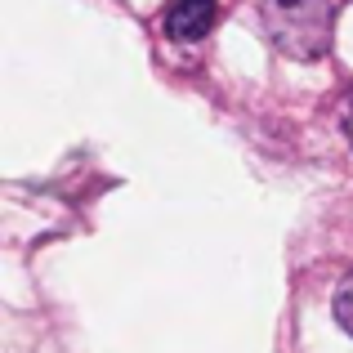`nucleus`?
Here are the masks:
<instances>
[{
	"label": "nucleus",
	"instance_id": "7ed1b4c3",
	"mask_svg": "<svg viewBox=\"0 0 353 353\" xmlns=\"http://www.w3.org/2000/svg\"><path fill=\"white\" fill-rule=\"evenodd\" d=\"M336 322L353 336V273L340 282V291H336Z\"/></svg>",
	"mask_w": 353,
	"mask_h": 353
},
{
	"label": "nucleus",
	"instance_id": "20e7f679",
	"mask_svg": "<svg viewBox=\"0 0 353 353\" xmlns=\"http://www.w3.org/2000/svg\"><path fill=\"white\" fill-rule=\"evenodd\" d=\"M340 117H345V130H349V143H353V94L345 99V112H340Z\"/></svg>",
	"mask_w": 353,
	"mask_h": 353
},
{
	"label": "nucleus",
	"instance_id": "f03ea898",
	"mask_svg": "<svg viewBox=\"0 0 353 353\" xmlns=\"http://www.w3.org/2000/svg\"><path fill=\"white\" fill-rule=\"evenodd\" d=\"M219 23V0H170L165 9V36L170 41H206Z\"/></svg>",
	"mask_w": 353,
	"mask_h": 353
},
{
	"label": "nucleus",
	"instance_id": "f257e3e1",
	"mask_svg": "<svg viewBox=\"0 0 353 353\" xmlns=\"http://www.w3.org/2000/svg\"><path fill=\"white\" fill-rule=\"evenodd\" d=\"M264 36L277 54H286L295 63H313L331 50L336 9L327 0H268L264 5Z\"/></svg>",
	"mask_w": 353,
	"mask_h": 353
}]
</instances>
